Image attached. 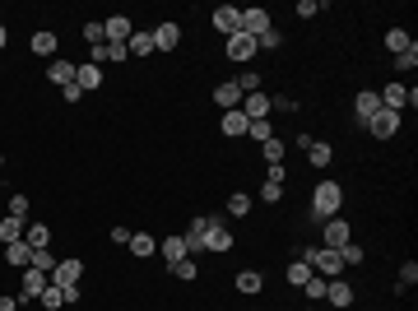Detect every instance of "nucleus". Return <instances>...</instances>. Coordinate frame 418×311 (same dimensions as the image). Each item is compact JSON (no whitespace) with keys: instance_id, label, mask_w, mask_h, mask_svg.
I'll list each match as a JSON object with an SVG mask.
<instances>
[{"instance_id":"7c9ffc66","label":"nucleus","mask_w":418,"mask_h":311,"mask_svg":"<svg viewBox=\"0 0 418 311\" xmlns=\"http://www.w3.org/2000/svg\"><path fill=\"white\" fill-rule=\"evenodd\" d=\"M288 283H293V288H302V283H307V279H311V265H307V260H302V256H297L293 260V265H288Z\"/></svg>"},{"instance_id":"c85d7f7f","label":"nucleus","mask_w":418,"mask_h":311,"mask_svg":"<svg viewBox=\"0 0 418 311\" xmlns=\"http://www.w3.org/2000/svg\"><path fill=\"white\" fill-rule=\"evenodd\" d=\"M246 126H251V121H246L242 111H223V135H228V140H237V135H246Z\"/></svg>"},{"instance_id":"49530a36","label":"nucleus","mask_w":418,"mask_h":311,"mask_svg":"<svg viewBox=\"0 0 418 311\" xmlns=\"http://www.w3.org/2000/svg\"><path fill=\"white\" fill-rule=\"evenodd\" d=\"M237 89H242V93H261V75H256V70H242Z\"/></svg>"},{"instance_id":"6e6d98bb","label":"nucleus","mask_w":418,"mask_h":311,"mask_svg":"<svg viewBox=\"0 0 418 311\" xmlns=\"http://www.w3.org/2000/svg\"><path fill=\"white\" fill-rule=\"evenodd\" d=\"M0 167H5V154H0Z\"/></svg>"},{"instance_id":"de8ad7c7","label":"nucleus","mask_w":418,"mask_h":311,"mask_svg":"<svg viewBox=\"0 0 418 311\" xmlns=\"http://www.w3.org/2000/svg\"><path fill=\"white\" fill-rule=\"evenodd\" d=\"M181 242H186V256H191V260H196L200 251H205V237H200V233H191V228H186V237H181Z\"/></svg>"},{"instance_id":"72a5a7b5","label":"nucleus","mask_w":418,"mask_h":311,"mask_svg":"<svg viewBox=\"0 0 418 311\" xmlns=\"http://www.w3.org/2000/svg\"><path fill=\"white\" fill-rule=\"evenodd\" d=\"M307 158H311V167H326V163H330V158H335V149H330V145H321V140H311Z\"/></svg>"},{"instance_id":"412c9836","label":"nucleus","mask_w":418,"mask_h":311,"mask_svg":"<svg viewBox=\"0 0 418 311\" xmlns=\"http://www.w3.org/2000/svg\"><path fill=\"white\" fill-rule=\"evenodd\" d=\"M23 242L33 246V251H47V246H52V228H47V223H28V228H23Z\"/></svg>"},{"instance_id":"6e6552de","label":"nucleus","mask_w":418,"mask_h":311,"mask_svg":"<svg viewBox=\"0 0 418 311\" xmlns=\"http://www.w3.org/2000/svg\"><path fill=\"white\" fill-rule=\"evenodd\" d=\"M376 111H381V93H376V89H358V98H353V116H358L363 130H367V121H372Z\"/></svg>"},{"instance_id":"9b49d317","label":"nucleus","mask_w":418,"mask_h":311,"mask_svg":"<svg viewBox=\"0 0 418 311\" xmlns=\"http://www.w3.org/2000/svg\"><path fill=\"white\" fill-rule=\"evenodd\" d=\"M19 274H23V288H19V307H23V302H33V298H42V288L52 283V279H47L42 269H19Z\"/></svg>"},{"instance_id":"f8f14e48","label":"nucleus","mask_w":418,"mask_h":311,"mask_svg":"<svg viewBox=\"0 0 418 311\" xmlns=\"http://www.w3.org/2000/svg\"><path fill=\"white\" fill-rule=\"evenodd\" d=\"M367 130H372V140H390V135L400 130V111H386V107H381L372 121H367Z\"/></svg>"},{"instance_id":"b1692460","label":"nucleus","mask_w":418,"mask_h":311,"mask_svg":"<svg viewBox=\"0 0 418 311\" xmlns=\"http://www.w3.org/2000/svg\"><path fill=\"white\" fill-rule=\"evenodd\" d=\"M28 47H33L37 56H52V61H56V47H61V37H56L52 28H42V33H33V42H28Z\"/></svg>"},{"instance_id":"39448f33","label":"nucleus","mask_w":418,"mask_h":311,"mask_svg":"<svg viewBox=\"0 0 418 311\" xmlns=\"http://www.w3.org/2000/svg\"><path fill=\"white\" fill-rule=\"evenodd\" d=\"M344 242H353L349 219H326V223H321V246H326V251H340Z\"/></svg>"},{"instance_id":"2eb2a0df","label":"nucleus","mask_w":418,"mask_h":311,"mask_svg":"<svg viewBox=\"0 0 418 311\" xmlns=\"http://www.w3.org/2000/svg\"><path fill=\"white\" fill-rule=\"evenodd\" d=\"M242 98H246V93L237 89V79H223L219 89H214V102H219L223 111H237V107H242Z\"/></svg>"},{"instance_id":"e433bc0d","label":"nucleus","mask_w":418,"mask_h":311,"mask_svg":"<svg viewBox=\"0 0 418 311\" xmlns=\"http://www.w3.org/2000/svg\"><path fill=\"white\" fill-rule=\"evenodd\" d=\"M256 47H261V51H279V47H284V33H279V28H265V33L256 37Z\"/></svg>"},{"instance_id":"bb28decb","label":"nucleus","mask_w":418,"mask_h":311,"mask_svg":"<svg viewBox=\"0 0 418 311\" xmlns=\"http://www.w3.org/2000/svg\"><path fill=\"white\" fill-rule=\"evenodd\" d=\"M158 251H163V260H167V265L186 260V242H181V237H163V242H158Z\"/></svg>"},{"instance_id":"c03bdc74","label":"nucleus","mask_w":418,"mask_h":311,"mask_svg":"<svg viewBox=\"0 0 418 311\" xmlns=\"http://www.w3.org/2000/svg\"><path fill=\"white\" fill-rule=\"evenodd\" d=\"M84 42H88V47H98V42H107V33H102V19L84 23Z\"/></svg>"},{"instance_id":"4d7b16f0","label":"nucleus","mask_w":418,"mask_h":311,"mask_svg":"<svg viewBox=\"0 0 418 311\" xmlns=\"http://www.w3.org/2000/svg\"><path fill=\"white\" fill-rule=\"evenodd\" d=\"M307 311H311V307H307Z\"/></svg>"},{"instance_id":"dca6fc26","label":"nucleus","mask_w":418,"mask_h":311,"mask_svg":"<svg viewBox=\"0 0 418 311\" xmlns=\"http://www.w3.org/2000/svg\"><path fill=\"white\" fill-rule=\"evenodd\" d=\"M256 51H261V47H256V37H246V33H232V37H228V56L237 61V66H246Z\"/></svg>"},{"instance_id":"a211bd4d","label":"nucleus","mask_w":418,"mask_h":311,"mask_svg":"<svg viewBox=\"0 0 418 311\" xmlns=\"http://www.w3.org/2000/svg\"><path fill=\"white\" fill-rule=\"evenodd\" d=\"M326 302H330V307H353V283L349 279H330V283H326Z\"/></svg>"},{"instance_id":"f704fd0d","label":"nucleus","mask_w":418,"mask_h":311,"mask_svg":"<svg viewBox=\"0 0 418 311\" xmlns=\"http://www.w3.org/2000/svg\"><path fill=\"white\" fill-rule=\"evenodd\" d=\"M56 260H61V256H56L52 246H47V251H33V265H28V269H42V274H52Z\"/></svg>"},{"instance_id":"a18cd8bd","label":"nucleus","mask_w":418,"mask_h":311,"mask_svg":"<svg viewBox=\"0 0 418 311\" xmlns=\"http://www.w3.org/2000/svg\"><path fill=\"white\" fill-rule=\"evenodd\" d=\"M261 200L265 205H279V200H284V186H279V181H265V186H261Z\"/></svg>"},{"instance_id":"ddd939ff","label":"nucleus","mask_w":418,"mask_h":311,"mask_svg":"<svg viewBox=\"0 0 418 311\" xmlns=\"http://www.w3.org/2000/svg\"><path fill=\"white\" fill-rule=\"evenodd\" d=\"M265 28H275V23H270V10H261V5L242 10V33H246V37H261Z\"/></svg>"},{"instance_id":"37998d69","label":"nucleus","mask_w":418,"mask_h":311,"mask_svg":"<svg viewBox=\"0 0 418 311\" xmlns=\"http://www.w3.org/2000/svg\"><path fill=\"white\" fill-rule=\"evenodd\" d=\"M418 283V265L409 260V265H400V283H395V293H405V288H414Z\"/></svg>"},{"instance_id":"c756f323","label":"nucleus","mask_w":418,"mask_h":311,"mask_svg":"<svg viewBox=\"0 0 418 311\" xmlns=\"http://www.w3.org/2000/svg\"><path fill=\"white\" fill-rule=\"evenodd\" d=\"M228 214L232 219H246V214H251V195H246V190H232L228 195Z\"/></svg>"},{"instance_id":"a878e982","label":"nucleus","mask_w":418,"mask_h":311,"mask_svg":"<svg viewBox=\"0 0 418 311\" xmlns=\"http://www.w3.org/2000/svg\"><path fill=\"white\" fill-rule=\"evenodd\" d=\"M261 288H265V274H256V269H242V274H237V293H242V298H256Z\"/></svg>"},{"instance_id":"f3484780","label":"nucleus","mask_w":418,"mask_h":311,"mask_svg":"<svg viewBox=\"0 0 418 311\" xmlns=\"http://www.w3.org/2000/svg\"><path fill=\"white\" fill-rule=\"evenodd\" d=\"M181 47V28L177 23H158L154 28V51H177Z\"/></svg>"},{"instance_id":"1a4fd4ad","label":"nucleus","mask_w":418,"mask_h":311,"mask_svg":"<svg viewBox=\"0 0 418 311\" xmlns=\"http://www.w3.org/2000/svg\"><path fill=\"white\" fill-rule=\"evenodd\" d=\"M209 23H214L223 37H232V33H242V10H237V5H219V10L209 14Z\"/></svg>"},{"instance_id":"0eeeda50","label":"nucleus","mask_w":418,"mask_h":311,"mask_svg":"<svg viewBox=\"0 0 418 311\" xmlns=\"http://www.w3.org/2000/svg\"><path fill=\"white\" fill-rule=\"evenodd\" d=\"M126 56H131V51H126V42H98V47H88V66H121V61H126Z\"/></svg>"},{"instance_id":"4468645a","label":"nucleus","mask_w":418,"mask_h":311,"mask_svg":"<svg viewBox=\"0 0 418 311\" xmlns=\"http://www.w3.org/2000/svg\"><path fill=\"white\" fill-rule=\"evenodd\" d=\"M102 33H107V42H131L135 23L126 19V14H107V19H102Z\"/></svg>"},{"instance_id":"ea45409f","label":"nucleus","mask_w":418,"mask_h":311,"mask_svg":"<svg viewBox=\"0 0 418 311\" xmlns=\"http://www.w3.org/2000/svg\"><path fill=\"white\" fill-rule=\"evenodd\" d=\"M246 135H251L256 145H265V140H275V126H270V121H251V126H246Z\"/></svg>"},{"instance_id":"f257e3e1","label":"nucleus","mask_w":418,"mask_h":311,"mask_svg":"<svg viewBox=\"0 0 418 311\" xmlns=\"http://www.w3.org/2000/svg\"><path fill=\"white\" fill-rule=\"evenodd\" d=\"M340 205H344V186L340 181H321L311 190V223H326V219H340Z\"/></svg>"},{"instance_id":"5fc2aeb1","label":"nucleus","mask_w":418,"mask_h":311,"mask_svg":"<svg viewBox=\"0 0 418 311\" xmlns=\"http://www.w3.org/2000/svg\"><path fill=\"white\" fill-rule=\"evenodd\" d=\"M5 42H10V33H5V23H0V51H5Z\"/></svg>"},{"instance_id":"603ef678","label":"nucleus","mask_w":418,"mask_h":311,"mask_svg":"<svg viewBox=\"0 0 418 311\" xmlns=\"http://www.w3.org/2000/svg\"><path fill=\"white\" fill-rule=\"evenodd\" d=\"M395 66H400V70H414V66H418V47H409V51H400V56H395Z\"/></svg>"},{"instance_id":"7ed1b4c3","label":"nucleus","mask_w":418,"mask_h":311,"mask_svg":"<svg viewBox=\"0 0 418 311\" xmlns=\"http://www.w3.org/2000/svg\"><path fill=\"white\" fill-rule=\"evenodd\" d=\"M376 93H381V107L400 111V116H405L409 107H418V89H409V84H386V89H376Z\"/></svg>"},{"instance_id":"a19ab883","label":"nucleus","mask_w":418,"mask_h":311,"mask_svg":"<svg viewBox=\"0 0 418 311\" xmlns=\"http://www.w3.org/2000/svg\"><path fill=\"white\" fill-rule=\"evenodd\" d=\"M28 209H33V205H28V195H10V209H5V214H10V219H23V223H28Z\"/></svg>"},{"instance_id":"aec40b11","label":"nucleus","mask_w":418,"mask_h":311,"mask_svg":"<svg viewBox=\"0 0 418 311\" xmlns=\"http://www.w3.org/2000/svg\"><path fill=\"white\" fill-rule=\"evenodd\" d=\"M5 260H10L14 269H28V265H33V246H28V242L19 237V242H10V246H5Z\"/></svg>"},{"instance_id":"864d4df0","label":"nucleus","mask_w":418,"mask_h":311,"mask_svg":"<svg viewBox=\"0 0 418 311\" xmlns=\"http://www.w3.org/2000/svg\"><path fill=\"white\" fill-rule=\"evenodd\" d=\"M0 311H19V298H0Z\"/></svg>"},{"instance_id":"4be33fe9","label":"nucleus","mask_w":418,"mask_h":311,"mask_svg":"<svg viewBox=\"0 0 418 311\" xmlns=\"http://www.w3.org/2000/svg\"><path fill=\"white\" fill-rule=\"evenodd\" d=\"M126 246H131V256H135V260H149V256L158 251V242H154L149 233H131V242H126Z\"/></svg>"},{"instance_id":"8fccbe9b","label":"nucleus","mask_w":418,"mask_h":311,"mask_svg":"<svg viewBox=\"0 0 418 311\" xmlns=\"http://www.w3.org/2000/svg\"><path fill=\"white\" fill-rule=\"evenodd\" d=\"M284 177H288L284 163H265V181H279V186H284Z\"/></svg>"},{"instance_id":"3c124183","label":"nucleus","mask_w":418,"mask_h":311,"mask_svg":"<svg viewBox=\"0 0 418 311\" xmlns=\"http://www.w3.org/2000/svg\"><path fill=\"white\" fill-rule=\"evenodd\" d=\"M270 111H297V98H288V93H279V98H270Z\"/></svg>"},{"instance_id":"58836bf2","label":"nucleus","mask_w":418,"mask_h":311,"mask_svg":"<svg viewBox=\"0 0 418 311\" xmlns=\"http://www.w3.org/2000/svg\"><path fill=\"white\" fill-rule=\"evenodd\" d=\"M340 260H344V269H349V265H363V246H358V242H344L340 246Z\"/></svg>"},{"instance_id":"6ab92c4d","label":"nucleus","mask_w":418,"mask_h":311,"mask_svg":"<svg viewBox=\"0 0 418 311\" xmlns=\"http://www.w3.org/2000/svg\"><path fill=\"white\" fill-rule=\"evenodd\" d=\"M75 89H79V93L102 89V70H98V66H88V61H84V66H75Z\"/></svg>"},{"instance_id":"4c0bfd02","label":"nucleus","mask_w":418,"mask_h":311,"mask_svg":"<svg viewBox=\"0 0 418 311\" xmlns=\"http://www.w3.org/2000/svg\"><path fill=\"white\" fill-rule=\"evenodd\" d=\"M42 307L47 311H61V307H66V293L56 288V283H47V288H42Z\"/></svg>"},{"instance_id":"473e14b6","label":"nucleus","mask_w":418,"mask_h":311,"mask_svg":"<svg viewBox=\"0 0 418 311\" xmlns=\"http://www.w3.org/2000/svg\"><path fill=\"white\" fill-rule=\"evenodd\" d=\"M326 283H330V279H321V274H311L307 283H302V293H307V302H326Z\"/></svg>"},{"instance_id":"5701e85b","label":"nucleus","mask_w":418,"mask_h":311,"mask_svg":"<svg viewBox=\"0 0 418 311\" xmlns=\"http://www.w3.org/2000/svg\"><path fill=\"white\" fill-rule=\"evenodd\" d=\"M47 79H52V84H61V89H66V84H75V61H52V66H47Z\"/></svg>"},{"instance_id":"79ce46f5","label":"nucleus","mask_w":418,"mask_h":311,"mask_svg":"<svg viewBox=\"0 0 418 311\" xmlns=\"http://www.w3.org/2000/svg\"><path fill=\"white\" fill-rule=\"evenodd\" d=\"M167 274H177V279H186V283H191V279H196L200 269H196V260L186 256V260H177V265H167Z\"/></svg>"},{"instance_id":"423d86ee","label":"nucleus","mask_w":418,"mask_h":311,"mask_svg":"<svg viewBox=\"0 0 418 311\" xmlns=\"http://www.w3.org/2000/svg\"><path fill=\"white\" fill-rule=\"evenodd\" d=\"M79 274H84V260L79 256H66V260H56V269L47 279H52L56 288H79Z\"/></svg>"},{"instance_id":"c9c22d12","label":"nucleus","mask_w":418,"mask_h":311,"mask_svg":"<svg viewBox=\"0 0 418 311\" xmlns=\"http://www.w3.org/2000/svg\"><path fill=\"white\" fill-rule=\"evenodd\" d=\"M261 154H265V163H284L288 149H284V140L275 135V140H265V145H261Z\"/></svg>"},{"instance_id":"09e8293b","label":"nucleus","mask_w":418,"mask_h":311,"mask_svg":"<svg viewBox=\"0 0 418 311\" xmlns=\"http://www.w3.org/2000/svg\"><path fill=\"white\" fill-rule=\"evenodd\" d=\"M321 14V0H297V19H316Z\"/></svg>"},{"instance_id":"f03ea898","label":"nucleus","mask_w":418,"mask_h":311,"mask_svg":"<svg viewBox=\"0 0 418 311\" xmlns=\"http://www.w3.org/2000/svg\"><path fill=\"white\" fill-rule=\"evenodd\" d=\"M302 260H307L311 274H321V279H340V274H344L340 251H326V246H307V251H302Z\"/></svg>"},{"instance_id":"cd10ccee","label":"nucleus","mask_w":418,"mask_h":311,"mask_svg":"<svg viewBox=\"0 0 418 311\" xmlns=\"http://www.w3.org/2000/svg\"><path fill=\"white\" fill-rule=\"evenodd\" d=\"M23 228H28L23 219H10V214H5V219H0V242H5V246H10V242H19V237H23Z\"/></svg>"},{"instance_id":"20e7f679","label":"nucleus","mask_w":418,"mask_h":311,"mask_svg":"<svg viewBox=\"0 0 418 311\" xmlns=\"http://www.w3.org/2000/svg\"><path fill=\"white\" fill-rule=\"evenodd\" d=\"M200 237H205V251H214V256L232 251V233L223 228V219H214V214H205V228H200Z\"/></svg>"},{"instance_id":"9d476101","label":"nucleus","mask_w":418,"mask_h":311,"mask_svg":"<svg viewBox=\"0 0 418 311\" xmlns=\"http://www.w3.org/2000/svg\"><path fill=\"white\" fill-rule=\"evenodd\" d=\"M237 111H242L246 121H270V93H265V89L261 93H246Z\"/></svg>"},{"instance_id":"2f4dec72","label":"nucleus","mask_w":418,"mask_h":311,"mask_svg":"<svg viewBox=\"0 0 418 311\" xmlns=\"http://www.w3.org/2000/svg\"><path fill=\"white\" fill-rule=\"evenodd\" d=\"M386 47H390V51L400 56V51H409V47H414V37H409L405 28H390V33H386Z\"/></svg>"},{"instance_id":"393cba45","label":"nucleus","mask_w":418,"mask_h":311,"mask_svg":"<svg viewBox=\"0 0 418 311\" xmlns=\"http://www.w3.org/2000/svg\"><path fill=\"white\" fill-rule=\"evenodd\" d=\"M126 51H131V56H149V51H154V33H149V28H135L131 42H126Z\"/></svg>"}]
</instances>
